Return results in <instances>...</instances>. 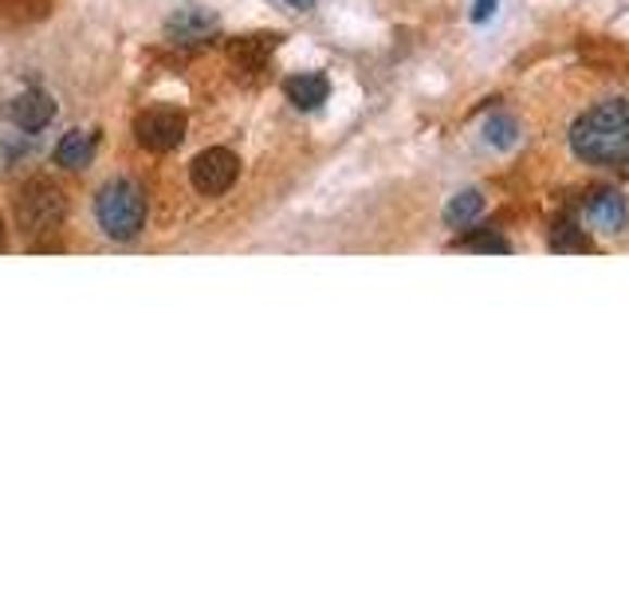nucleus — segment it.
Instances as JSON below:
<instances>
[{
  "label": "nucleus",
  "instance_id": "5",
  "mask_svg": "<svg viewBox=\"0 0 629 590\" xmlns=\"http://www.w3.org/2000/svg\"><path fill=\"white\" fill-rule=\"evenodd\" d=\"M135 138H138V146L150 150V154H169V150H177V146L186 142V114L169 111V106L138 114Z\"/></svg>",
  "mask_w": 629,
  "mask_h": 590
},
{
  "label": "nucleus",
  "instance_id": "2",
  "mask_svg": "<svg viewBox=\"0 0 629 590\" xmlns=\"http://www.w3.org/2000/svg\"><path fill=\"white\" fill-rule=\"evenodd\" d=\"M95 217L111 240H135L146 228V189L130 177H114L95 197Z\"/></svg>",
  "mask_w": 629,
  "mask_h": 590
},
{
  "label": "nucleus",
  "instance_id": "7",
  "mask_svg": "<svg viewBox=\"0 0 629 590\" xmlns=\"http://www.w3.org/2000/svg\"><path fill=\"white\" fill-rule=\"evenodd\" d=\"M279 40H284V36H276V32H264V36H244V40H232V43H228V60L237 63L240 72H260V67L268 63V55L279 48Z\"/></svg>",
  "mask_w": 629,
  "mask_h": 590
},
{
  "label": "nucleus",
  "instance_id": "3",
  "mask_svg": "<svg viewBox=\"0 0 629 590\" xmlns=\"http://www.w3.org/2000/svg\"><path fill=\"white\" fill-rule=\"evenodd\" d=\"M67 217V197L52 177H28L16 193V225L24 237H43L55 233Z\"/></svg>",
  "mask_w": 629,
  "mask_h": 590
},
{
  "label": "nucleus",
  "instance_id": "12",
  "mask_svg": "<svg viewBox=\"0 0 629 590\" xmlns=\"http://www.w3.org/2000/svg\"><path fill=\"white\" fill-rule=\"evenodd\" d=\"M551 249L555 252H590V240L575 225H555L551 233Z\"/></svg>",
  "mask_w": 629,
  "mask_h": 590
},
{
  "label": "nucleus",
  "instance_id": "10",
  "mask_svg": "<svg viewBox=\"0 0 629 590\" xmlns=\"http://www.w3.org/2000/svg\"><path fill=\"white\" fill-rule=\"evenodd\" d=\"M91 154H95V138L83 135V130H67V135L60 138V146H55V162H60L63 170L87 166Z\"/></svg>",
  "mask_w": 629,
  "mask_h": 590
},
{
  "label": "nucleus",
  "instance_id": "9",
  "mask_svg": "<svg viewBox=\"0 0 629 590\" xmlns=\"http://www.w3.org/2000/svg\"><path fill=\"white\" fill-rule=\"evenodd\" d=\"M284 95H288V103L291 106H300V111H315V106L327 103V95H330V84H327V75H291L288 84H284Z\"/></svg>",
  "mask_w": 629,
  "mask_h": 590
},
{
  "label": "nucleus",
  "instance_id": "6",
  "mask_svg": "<svg viewBox=\"0 0 629 590\" xmlns=\"http://www.w3.org/2000/svg\"><path fill=\"white\" fill-rule=\"evenodd\" d=\"M582 213H587V225L606 233V237H618L621 228H626V201L614 189H602V193L590 197Z\"/></svg>",
  "mask_w": 629,
  "mask_h": 590
},
{
  "label": "nucleus",
  "instance_id": "13",
  "mask_svg": "<svg viewBox=\"0 0 629 590\" xmlns=\"http://www.w3.org/2000/svg\"><path fill=\"white\" fill-rule=\"evenodd\" d=\"M12 9V16L16 21H40V16H48L52 12V4L55 0H4Z\"/></svg>",
  "mask_w": 629,
  "mask_h": 590
},
{
  "label": "nucleus",
  "instance_id": "8",
  "mask_svg": "<svg viewBox=\"0 0 629 590\" xmlns=\"http://www.w3.org/2000/svg\"><path fill=\"white\" fill-rule=\"evenodd\" d=\"M12 118H16V126L21 130H28V135H36V130H43V126L55 118V103L52 95L43 91H24L16 103H12Z\"/></svg>",
  "mask_w": 629,
  "mask_h": 590
},
{
  "label": "nucleus",
  "instance_id": "16",
  "mask_svg": "<svg viewBox=\"0 0 629 590\" xmlns=\"http://www.w3.org/2000/svg\"><path fill=\"white\" fill-rule=\"evenodd\" d=\"M488 142L512 146L516 142V123H507V118H492V123H488Z\"/></svg>",
  "mask_w": 629,
  "mask_h": 590
},
{
  "label": "nucleus",
  "instance_id": "19",
  "mask_svg": "<svg viewBox=\"0 0 629 590\" xmlns=\"http://www.w3.org/2000/svg\"><path fill=\"white\" fill-rule=\"evenodd\" d=\"M0 249H4V225H0Z\"/></svg>",
  "mask_w": 629,
  "mask_h": 590
},
{
  "label": "nucleus",
  "instance_id": "11",
  "mask_svg": "<svg viewBox=\"0 0 629 590\" xmlns=\"http://www.w3.org/2000/svg\"><path fill=\"white\" fill-rule=\"evenodd\" d=\"M485 213V197L476 193V189H465V193H456L449 205H444V221L453 228H465V225H473L476 217Z\"/></svg>",
  "mask_w": 629,
  "mask_h": 590
},
{
  "label": "nucleus",
  "instance_id": "18",
  "mask_svg": "<svg viewBox=\"0 0 629 590\" xmlns=\"http://www.w3.org/2000/svg\"><path fill=\"white\" fill-rule=\"evenodd\" d=\"M284 4H288V9H295V12H311V9H315V0H284Z\"/></svg>",
  "mask_w": 629,
  "mask_h": 590
},
{
  "label": "nucleus",
  "instance_id": "14",
  "mask_svg": "<svg viewBox=\"0 0 629 590\" xmlns=\"http://www.w3.org/2000/svg\"><path fill=\"white\" fill-rule=\"evenodd\" d=\"M205 28H213V16H201V12H181V16L169 21V32H177V36H193V32Z\"/></svg>",
  "mask_w": 629,
  "mask_h": 590
},
{
  "label": "nucleus",
  "instance_id": "15",
  "mask_svg": "<svg viewBox=\"0 0 629 590\" xmlns=\"http://www.w3.org/2000/svg\"><path fill=\"white\" fill-rule=\"evenodd\" d=\"M461 249H473V252H507V240L495 237V233H480V237H465Z\"/></svg>",
  "mask_w": 629,
  "mask_h": 590
},
{
  "label": "nucleus",
  "instance_id": "1",
  "mask_svg": "<svg viewBox=\"0 0 629 590\" xmlns=\"http://www.w3.org/2000/svg\"><path fill=\"white\" fill-rule=\"evenodd\" d=\"M570 150L582 162L594 166H618L629 174V103L609 99V103L590 106L575 126H570Z\"/></svg>",
  "mask_w": 629,
  "mask_h": 590
},
{
  "label": "nucleus",
  "instance_id": "4",
  "mask_svg": "<svg viewBox=\"0 0 629 590\" xmlns=\"http://www.w3.org/2000/svg\"><path fill=\"white\" fill-rule=\"evenodd\" d=\"M237 177H240V162L232 150H225V146L201 150V154L193 158V166H189V181H193V189L201 197L228 193V189L237 186Z\"/></svg>",
  "mask_w": 629,
  "mask_h": 590
},
{
  "label": "nucleus",
  "instance_id": "17",
  "mask_svg": "<svg viewBox=\"0 0 629 590\" xmlns=\"http://www.w3.org/2000/svg\"><path fill=\"white\" fill-rule=\"evenodd\" d=\"M495 9V0H476V9H473V21H488Z\"/></svg>",
  "mask_w": 629,
  "mask_h": 590
}]
</instances>
